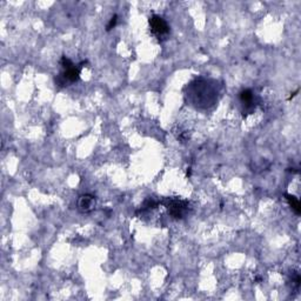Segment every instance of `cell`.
<instances>
[{"label": "cell", "instance_id": "6da1fadb", "mask_svg": "<svg viewBox=\"0 0 301 301\" xmlns=\"http://www.w3.org/2000/svg\"><path fill=\"white\" fill-rule=\"evenodd\" d=\"M221 85L214 79L196 78L185 87V97L190 105L199 109H207L214 106L220 96Z\"/></svg>", "mask_w": 301, "mask_h": 301}, {"label": "cell", "instance_id": "7a4b0ae2", "mask_svg": "<svg viewBox=\"0 0 301 301\" xmlns=\"http://www.w3.org/2000/svg\"><path fill=\"white\" fill-rule=\"evenodd\" d=\"M162 203L167 208L168 214L174 219H183L190 209V202L187 200H183L180 198H166Z\"/></svg>", "mask_w": 301, "mask_h": 301}, {"label": "cell", "instance_id": "3957f363", "mask_svg": "<svg viewBox=\"0 0 301 301\" xmlns=\"http://www.w3.org/2000/svg\"><path fill=\"white\" fill-rule=\"evenodd\" d=\"M149 24L150 32L153 33V36H155L158 39H164L168 36L169 33V25L167 21L165 20L161 15L153 14L150 15L149 19Z\"/></svg>", "mask_w": 301, "mask_h": 301}, {"label": "cell", "instance_id": "277c9868", "mask_svg": "<svg viewBox=\"0 0 301 301\" xmlns=\"http://www.w3.org/2000/svg\"><path fill=\"white\" fill-rule=\"evenodd\" d=\"M239 99L241 105H243L244 107V112L246 113H252L253 109L255 108V106L258 105V103H256L258 102V99H256L255 93L250 89L241 91L239 93Z\"/></svg>", "mask_w": 301, "mask_h": 301}, {"label": "cell", "instance_id": "5b68a950", "mask_svg": "<svg viewBox=\"0 0 301 301\" xmlns=\"http://www.w3.org/2000/svg\"><path fill=\"white\" fill-rule=\"evenodd\" d=\"M78 209L83 213L91 212L96 206V197L91 196V194H83L79 197L77 201Z\"/></svg>", "mask_w": 301, "mask_h": 301}, {"label": "cell", "instance_id": "8992f818", "mask_svg": "<svg viewBox=\"0 0 301 301\" xmlns=\"http://www.w3.org/2000/svg\"><path fill=\"white\" fill-rule=\"evenodd\" d=\"M285 197H286V200L288 201V203H290L292 209H293L297 214H300L301 207H300V202H299V200H298V198L292 196V194H285Z\"/></svg>", "mask_w": 301, "mask_h": 301}, {"label": "cell", "instance_id": "52a82bcc", "mask_svg": "<svg viewBox=\"0 0 301 301\" xmlns=\"http://www.w3.org/2000/svg\"><path fill=\"white\" fill-rule=\"evenodd\" d=\"M60 64H61L62 67H64V70H67V68H70V67H72V66H74V64L72 62V60H70V59H68L66 55H64L61 58Z\"/></svg>", "mask_w": 301, "mask_h": 301}, {"label": "cell", "instance_id": "ba28073f", "mask_svg": "<svg viewBox=\"0 0 301 301\" xmlns=\"http://www.w3.org/2000/svg\"><path fill=\"white\" fill-rule=\"evenodd\" d=\"M117 21H118V15L114 14L111 19H109V23L107 24V26H106V31H111L112 28H114L115 25H117Z\"/></svg>", "mask_w": 301, "mask_h": 301}]
</instances>
